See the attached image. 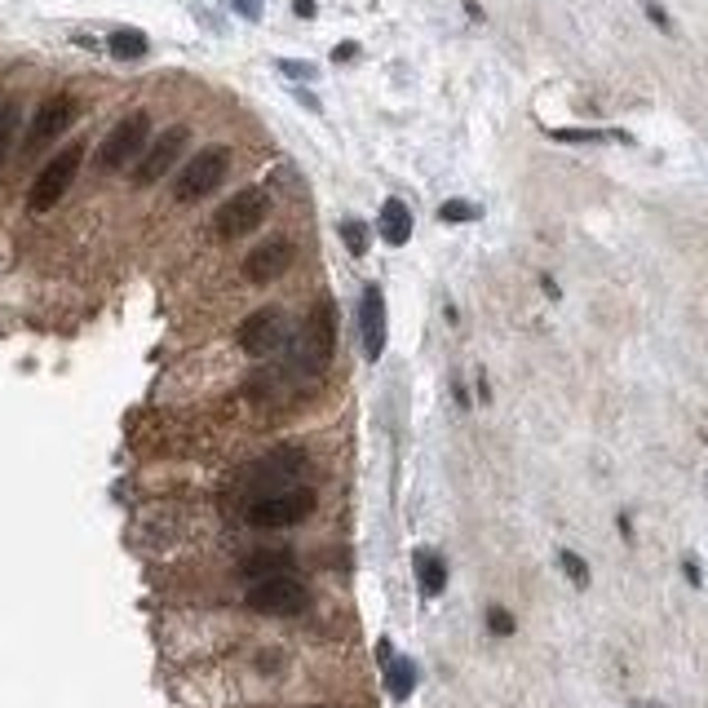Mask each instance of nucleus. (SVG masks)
I'll return each mask as SVG.
<instances>
[{
    "mask_svg": "<svg viewBox=\"0 0 708 708\" xmlns=\"http://www.w3.org/2000/svg\"><path fill=\"white\" fill-rule=\"evenodd\" d=\"M80 164H85V142L62 147L54 160L36 173V182H31V191H27V213H49V209H58V200L71 191Z\"/></svg>",
    "mask_w": 708,
    "mask_h": 708,
    "instance_id": "39448f33",
    "label": "nucleus"
},
{
    "mask_svg": "<svg viewBox=\"0 0 708 708\" xmlns=\"http://www.w3.org/2000/svg\"><path fill=\"white\" fill-rule=\"evenodd\" d=\"M615 532L624 536V545H633V541H638V532H633V514H615Z\"/></svg>",
    "mask_w": 708,
    "mask_h": 708,
    "instance_id": "cd10ccee",
    "label": "nucleus"
},
{
    "mask_svg": "<svg viewBox=\"0 0 708 708\" xmlns=\"http://www.w3.org/2000/svg\"><path fill=\"white\" fill-rule=\"evenodd\" d=\"M147 147H151V115H147V111H133V115H124L107 138H103V147H98V168H103V173H120V168L142 160Z\"/></svg>",
    "mask_w": 708,
    "mask_h": 708,
    "instance_id": "423d86ee",
    "label": "nucleus"
},
{
    "mask_svg": "<svg viewBox=\"0 0 708 708\" xmlns=\"http://www.w3.org/2000/svg\"><path fill=\"white\" fill-rule=\"evenodd\" d=\"M235 341H239V350H244L248 359H271V354H279V350L292 341L288 315H283L279 306H262V310H253V315L239 324Z\"/></svg>",
    "mask_w": 708,
    "mask_h": 708,
    "instance_id": "6e6552de",
    "label": "nucleus"
},
{
    "mask_svg": "<svg viewBox=\"0 0 708 708\" xmlns=\"http://www.w3.org/2000/svg\"><path fill=\"white\" fill-rule=\"evenodd\" d=\"M226 173H230V147H204L200 156H191V160L177 168V177H173V200H177V204H200V200H209L221 182H226Z\"/></svg>",
    "mask_w": 708,
    "mask_h": 708,
    "instance_id": "7ed1b4c3",
    "label": "nucleus"
},
{
    "mask_svg": "<svg viewBox=\"0 0 708 708\" xmlns=\"http://www.w3.org/2000/svg\"><path fill=\"white\" fill-rule=\"evenodd\" d=\"M306 465H310L306 447L283 443V447H271L266 456H257V461L239 474V488L253 491V500H257V496H274V491H288L306 474Z\"/></svg>",
    "mask_w": 708,
    "mask_h": 708,
    "instance_id": "f257e3e1",
    "label": "nucleus"
},
{
    "mask_svg": "<svg viewBox=\"0 0 708 708\" xmlns=\"http://www.w3.org/2000/svg\"><path fill=\"white\" fill-rule=\"evenodd\" d=\"M483 620H488V633H491V638H514V633H518V620H514V611H509V606H500V602H491Z\"/></svg>",
    "mask_w": 708,
    "mask_h": 708,
    "instance_id": "b1692460",
    "label": "nucleus"
},
{
    "mask_svg": "<svg viewBox=\"0 0 708 708\" xmlns=\"http://www.w3.org/2000/svg\"><path fill=\"white\" fill-rule=\"evenodd\" d=\"M541 288H545V297H553V301H558V297H562V288H558V283H553V274H541Z\"/></svg>",
    "mask_w": 708,
    "mask_h": 708,
    "instance_id": "72a5a7b5",
    "label": "nucleus"
},
{
    "mask_svg": "<svg viewBox=\"0 0 708 708\" xmlns=\"http://www.w3.org/2000/svg\"><path fill=\"white\" fill-rule=\"evenodd\" d=\"M186 142H191V129H186V124L164 129L160 138L142 151V160L133 164V186H156L160 177H168V173L177 168V160H182Z\"/></svg>",
    "mask_w": 708,
    "mask_h": 708,
    "instance_id": "1a4fd4ad",
    "label": "nucleus"
},
{
    "mask_svg": "<svg viewBox=\"0 0 708 708\" xmlns=\"http://www.w3.org/2000/svg\"><path fill=\"white\" fill-rule=\"evenodd\" d=\"M412 226H417V221H412V209H408L399 195H390L381 204V213H377V235H381L390 248H403V244L412 239Z\"/></svg>",
    "mask_w": 708,
    "mask_h": 708,
    "instance_id": "2eb2a0df",
    "label": "nucleus"
},
{
    "mask_svg": "<svg viewBox=\"0 0 708 708\" xmlns=\"http://www.w3.org/2000/svg\"><path fill=\"white\" fill-rule=\"evenodd\" d=\"M412 571H417V585L426 598H438L447 589V562L438 558L435 549H417L412 553Z\"/></svg>",
    "mask_w": 708,
    "mask_h": 708,
    "instance_id": "f3484780",
    "label": "nucleus"
},
{
    "mask_svg": "<svg viewBox=\"0 0 708 708\" xmlns=\"http://www.w3.org/2000/svg\"><path fill=\"white\" fill-rule=\"evenodd\" d=\"M107 49L115 62H142V58L151 54V40H147L138 27H115L107 36Z\"/></svg>",
    "mask_w": 708,
    "mask_h": 708,
    "instance_id": "6ab92c4d",
    "label": "nucleus"
},
{
    "mask_svg": "<svg viewBox=\"0 0 708 708\" xmlns=\"http://www.w3.org/2000/svg\"><path fill=\"white\" fill-rule=\"evenodd\" d=\"M306 350H310V372H319L332 363V350H336V306L332 301H319L315 315L306 319V332H301Z\"/></svg>",
    "mask_w": 708,
    "mask_h": 708,
    "instance_id": "ddd939ff",
    "label": "nucleus"
},
{
    "mask_svg": "<svg viewBox=\"0 0 708 708\" xmlns=\"http://www.w3.org/2000/svg\"><path fill=\"white\" fill-rule=\"evenodd\" d=\"M682 576H686V585H695V589L704 585V571H700V562H695V558H682Z\"/></svg>",
    "mask_w": 708,
    "mask_h": 708,
    "instance_id": "c85d7f7f",
    "label": "nucleus"
},
{
    "mask_svg": "<svg viewBox=\"0 0 708 708\" xmlns=\"http://www.w3.org/2000/svg\"><path fill=\"white\" fill-rule=\"evenodd\" d=\"M292 262H297V244H292V239H266V244H257V248L244 257V279L262 288V283L283 279V274L292 271Z\"/></svg>",
    "mask_w": 708,
    "mask_h": 708,
    "instance_id": "9b49d317",
    "label": "nucleus"
},
{
    "mask_svg": "<svg viewBox=\"0 0 708 708\" xmlns=\"http://www.w3.org/2000/svg\"><path fill=\"white\" fill-rule=\"evenodd\" d=\"M71 120H76V98H71V94L45 98V103L36 107V115H31V124H27V142H22V151H27V156L45 151L49 142H58V138L71 129Z\"/></svg>",
    "mask_w": 708,
    "mask_h": 708,
    "instance_id": "9d476101",
    "label": "nucleus"
},
{
    "mask_svg": "<svg viewBox=\"0 0 708 708\" xmlns=\"http://www.w3.org/2000/svg\"><path fill=\"white\" fill-rule=\"evenodd\" d=\"M479 218H483V209L470 204V200H443L438 204V221L443 226H465V221H479Z\"/></svg>",
    "mask_w": 708,
    "mask_h": 708,
    "instance_id": "412c9836",
    "label": "nucleus"
},
{
    "mask_svg": "<svg viewBox=\"0 0 708 708\" xmlns=\"http://www.w3.org/2000/svg\"><path fill=\"white\" fill-rule=\"evenodd\" d=\"M642 13H647V22H651L659 36H677V22L668 18V9L659 0H642Z\"/></svg>",
    "mask_w": 708,
    "mask_h": 708,
    "instance_id": "393cba45",
    "label": "nucleus"
},
{
    "mask_svg": "<svg viewBox=\"0 0 708 708\" xmlns=\"http://www.w3.org/2000/svg\"><path fill=\"white\" fill-rule=\"evenodd\" d=\"M336 235H341V244L350 248V257H363L368 248H372V226L359 218H345L336 221Z\"/></svg>",
    "mask_w": 708,
    "mask_h": 708,
    "instance_id": "aec40b11",
    "label": "nucleus"
},
{
    "mask_svg": "<svg viewBox=\"0 0 708 708\" xmlns=\"http://www.w3.org/2000/svg\"><path fill=\"white\" fill-rule=\"evenodd\" d=\"M18 124H22V111L13 107V103H4L0 107V164L9 160V151L18 142Z\"/></svg>",
    "mask_w": 708,
    "mask_h": 708,
    "instance_id": "4be33fe9",
    "label": "nucleus"
},
{
    "mask_svg": "<svg viewBox=\"0 0 708 708\" xmlns=\"http://www.w3.org/2000/svg\"><path fill=\"white\" fill-rule=\"evenodd\" d=\"M474 394H479V403H483V408L491 403V381L483 377V372H479V381H474Z\"/></svg>",
    "mask_w": 708,
    "mask_h": 708,
    "instance_id": "2f4dec72",
    "label": "nucleus"
},
{
    "mask_svg": "<svg viewBox=\"0 0 708 708\" xmlns=\"http://www.w3.org/2000/svg\"><path fill=\"white\" fill-rule=\"evenodd\" d=\"M319 505V491L315 488H288L274 491V496H257L244 505V523L257 527V532H283V527H297L315 514Z\"/></svg>",
    "mask_w": 708,
    "mask_h": 708,
    "instance_id": "f03ea898",
    "label": "nucleus"
},
{
    "mask_svg": "<svg viewBox=\"0 0 708 708\" xmlns=\"http://www.w3.org/2000/svg\"><path fill=\"white\" fill-rule=\"evenodd\" d=\"M452 394H456V408H461V412H470V394H465V385L452 381Z\"/></svg>",
    "mask_w": 708,
    "mask_h": 708,
    "instance_id": "473e14b6",
    "label": "nucleus"
},
{
    "mask_svg": "<svg viewBox=\"0 0 708 708\" xmlns=\"http://www.w3.org/2000/svg\"><path fill=\"white\" fill-rule=\"evenodd\" d=\"M230 4H235V13H239V18L262 22V0H230Z\"/></svg>",
    "mask_w": 708,
    "mask_h": 708,
    "instance_id": "bb28decb",
    "label": "nucleus"
},
{
    "mask_svg": "<svg viewBox=\"0 0 708 708\" xmlns=\"http://www.w3.org/2000/svg\"><path fill=\"white\" fill-rule=\"evenodd\" d=\"M279 71H283V76H292V80H315V76H319L310 62H292V58H283V62H279Z\"/></svg>",
    "mask_w": 708,
    "mask_h": 708,
    "instance_id": "a878e982",
    "label": "nucleus"
},
{
    "mask_svg": "<svg viewBox=\"0 0 708 708\" xmlns=\"http://www.w3.org/2000/svg\"><path fill=\"white\" fill-rule=\"evenodd\" d=\"M381 664H385V686H390V695L394 700H412V691H417V664L408 659V655H390V642H381Z\"/></svg>",
    "mask_w": 708,
    "mask_h": 708,
    "instance_id": "dca6fc26",
    "label": "nucleus"
},
{
    "mask_svg": "<svg viewBox=\"0 0 708 708\" xmlns=\"http://www.w3.org/2000/svg\"><path fill=\"white\" fill-rule=\"evenodd\" d=\"M558 567H562V576H567L576 589H589V562H585L576 549H558Z\"/></svg>",
    "mask_w": 708,
    "mask_h": 708,
    "instance_id": "5701e85b",
    "label": "nucleus"
},
{
    "mask_svg": "<svg viewBox=\"0 0 708 708\" xmlns=\"http://www.w3.org/2000/svg\"><path fill=\"white\" fill-rule=\"evenodd\" d=\"M297 103H301L306 111H319V98H315V94H306V89H297Z\"/></svg>",
    "mask_w": 708,
    "mask_h": 708,
    "instance_id": "c9c22d12",
    "label": "nucleus"
},
{
    "mask_svg": "<svg viewBox=\"0 0 708 708\" xmlns=\"http://www.w3.org/2000/svg\"><path fill=\"white\" fill-rule=\"evenodd\" d=\"M461 4H465V13H470V18H474V22H483V18H488V13H483V4H479V0H461Z\"/></svg>",
    "mask_w": 708,
    "mask_h": 708,
    "instance_id": "f704fd0d",
    "label": "nucleus"
},
{
    "mask_svg": "<svg viewBox=\"0 0 708 708\" xmlns=\"http://www.w3.org/2000/svg\"><path fill=\"white\" fill-rule=\"evenodd\" d=\"M292 13H297V18H315L319 4H315V0H292Z\"/></svg>",
    "mask_w": 708,
    "mask_h": 708,
    "instance_id": "7c9ffc66",
    "label": "nucleus"
},
{
    "mask_svg": "<svg viewBox=\"0 0 708 708\" xmlns=\"http://www.w3.org/2000/svg\"><path fill=\"white\" fill-rule=\"evenodd\" d=\"M310 708H324V704H310Z\"/></svg>",
    "mask_w": 708,
    "mask_h": 708,
    "instance_id": "e433bc0d",
    "label": "nucleus"
},
{
    "mask_svg": "<svg viewBox=\"0 0 708 708\" xmlns=\"http://www.w3.org/2000/svg\"><path fill=\"white\" fill-rule=\"evenodd\" d=\"M354 58H359V45H354V40H345V45L332 49V62H354Z\"/></svg>",
    "mask_w": 708,
    "mask_h": 708,
    "instance_id": "c756f323",
    "label": "nucleus"
},
{
    "mask_svg": "<svg viewBox=\"0 0 708 708\" xmlns=\"http://www.w3.org/2000/svg\"><path fill=\"white\" fill-rule=\"evenodd\" d=\"M553 142H567V147H598V142H624L633 147V133L624 129H545Z\"/></svg>",
    "mask_w": 708,
    "mask_h": 708,
    "instance_id": "a211bd4d",
    "label": "nucleus"
},
{
    "mask_svg": "<svg viewBox=\"0 0 708 708\" xmlns=\"http://www.w3.org/2000/svg\"><path fill=\"white\" fill-rule=\"evenodd\" d=\"M266 218H271V195L262 186H244L213 213V230H218V239H244Z\"/></svg>",
    "mask_w": 708,
    "mask_h": 708,
    "instance_id": "0eeeda50",
    "label": "nucleus"
},
{
    "mask_svg": "<svg viewBox=\"0 0 708 708\" xmlns=\"http://www.w3.org/2000/svg\"><path fill=\"white\" fill-rule=\"evenodd\" d=\"M235 571H239L248 585L271 580V576H297V553H292V549H248V553L235 562Z\"/></svg>",
    "mask_w": 708,
    "mask_h": 708,
    "instance_id": "4468645a",
    "label": "nucleus"
},
{
    "mask_svg": "<svg viewBox=\"0 0 708 708\" xmlns=\"http://www.w3.org/2000/svg\"><path fill=\"white\" fill-rule=\"evenodd\" d=\"M359 336H363V354H368V363H377V359L385 354V341H390L381 283H368L363 297H359Z\"/></svg>",
    "mask_w": 708,
    "mask_h": 708,
    "instance_id": "f8f14e48",
    "label": "nucleus"
},
{
    "mask_svg": "<svg viewBox=\"0 0 708 708\" xmlns=\"http://www.w3.org/2000/svg\"><path fill=\"white\" fill-rule=\"evenodd\" d=\"M244 606L257 615H274V620H292L310 611V589L301 576H271L244 589Z\"/></svg>",
    "mask_w": 708,
    "mask_h": 708,
    "instance_id": "20e7f679",
    "label": "nucleus"
}]
</instances>
